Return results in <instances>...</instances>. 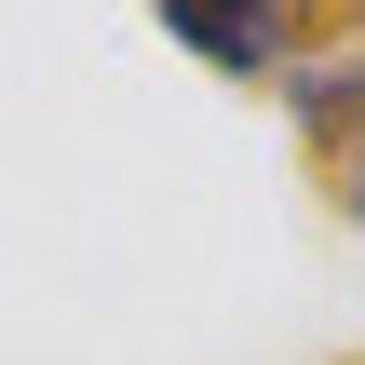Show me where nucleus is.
<instances>
[{"mask_svg": "<svg viewBox=\"0 0 365 365\" xmlns=\"http://www.w3.org/2000/svg\"><path fill=\"white\" fill-rule=\"evenodd\" d=\"M203 68H230V81H257V68H284V0H149Z\"/></svg>", "mask_w": 365, "mask_h": 365, "instance_id": "f257e3e1", "label": "nucleus"}, {"mask_svg": "<svg viewBox=\"0 0 365 365\" xmlns=\"http://www.w3.org/2000/svg\"><path fill=\"white\" fill-rule=\"evenodd\" d=\"M298 135H312V176L325 190L365 163V54H339L325 81H298Z\"/></svg>", "mask_w": 365, "mask_h": 365, "instance_id": "f03ea898", "label": "nucleus"}, {"mask_svg": "<svg viewBox=\"0 0 365 365\" xmlns=\"http://www.w3.org/2000/svg\"><path fill=\"white\" fill-rule=\"evenodd\" d=\"M365 41V0H284V54H339Z\"/></svg>", "mask_w": 365, "mask_h": 365, "instance_id": "7ed1b4c3", "label": "nucleus"}, {"mask_svg": "<svg viewBox=\"0 0 365 365\" xmlns=\"http://www.w3.org/2000/svg\"><path fill=\"white\" fill-rule=\"evenodd\" d=\"M339 203H352V217H365V163H352V176H339Z\"/></svg>", "mask_w": 365, "mask_h": 365, "instance_id": "20e7f679", "label": "nucleus"}]
</instances>
